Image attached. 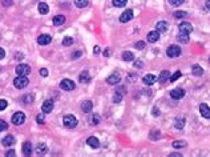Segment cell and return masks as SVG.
<instances>
[{
	"instance_id": "cell-9",
	"label": "cell",
	"mask_w": 210,
	"mask_h": 157,
	"mask_svg": "<svg viewBox=\"0 0 210 157\" xmlns=\"http://www.w3.org/2000/svg\"><path fill=\"white\" fill-rule=\"evenodd\" d=\"M184 96H185V91L182 88H176L170 92V97L174 99V100H179V99L184 97Z\"/></svg>"
},
{
	"instance_id": "cell-30",
	"label": "cell",
	"mask_w": 210,
	"mask_h": 157,
	"mask_svg": "<svg viewBox=\"0 0 210 157\" xmlns=\"http://www.w3.org/2000/svg\"><path fill=\"white\" fill-rule=\"evenodd\" d=\"M89 123H91L92 125H97L100 123V117L97 115H91V117H89Z\"/></svg>"
},
{
	"instance_id": "cell-29",
	"label": "cell",
	"mask_w": 210,
	"mask_h": 157,
	"mask_svg": "<svg viewBox=\"0 0 210 157\" xmlns=\"http://www.w3.org/2000/svg\"><path fill=\"white\" fill-rule=\"evenodd\" d=\"M75 5L77 8H84L88 5V0H75Z\"/></svg>"
},
{
	"instance_id": "cell-23",
	"label": "cell",
	"mask_w": 210,
	"mask_h": 157,
	"mask_svg": "<svg viewBox=\"0 0 210 157\" xmlns=\"http://www.w3.org/2000/svg\"><path fill=\"white\" fill-rule=\"evenodd\" d=\"M37 9H39V12L41 13V15H45V13L49 12V7H48V4H47V3H39Z\"/></svg>"
},
{
	"instance_id": "cell-6",
	"label": "cell",
	"mask_w": 210,
	"mask_h": 157,
	"mask_svg": "<svg viewBox=\"0 0 210 157\" xmlns=\"http://www.w3.org/2000/svg\"><path fill=\"white\" fill-rule=\"evenodd\" d=\"M75 83L72 81V80L69 79H64L61 83H60V88L63 89V91H73L75 89Z\"/></svg>"
},
{
	"instance_id": "cell-25",
	"label": "cell",
	"mask_w": 210,
	"mask_h": 157,
	"mask_svg": "<svg viewBox=\"0 0 210 157\" xmlns=\"http://www.w3.org/2000/svg\"><path fill=\"white\" fill-rule=\"evenodd\" d=\"M47 152H48V148H47L45 144H39L36 146V153L37 155H45Z\"/></svg>"
},
{
	"instance_id": "cell-14",
	"label": "cell",
	"mask_w": 210,
	"mask_h": 157,
	"mask_svg": "<svg viewBox=\"0 0 210 157\" xmlns=\"http://www.w3.org/2000/svg\"><path fill=\"white\" fill-rule=\"evenodd\" d=\"M142 81H144V84H146V85H153L156 81H157V77H156L154 75H150V73H149V75L144 76Z\"/></svg>"
},
{
	"instance_id": "cell-3",
	"label": "cell",
	"mask_w": 210,
	"mask_h": 157,
	"mask_svg": "<svg viewBox=\"0 0 210 157\" xmlns=\"http://www.w3.org/2000/svg\"><path fill=\"white\" fill-rule=\"evenodd\" d=\"M15 71L18 73V76H28L31 73V67L28 64H19Z\"/></svg>"
},
{
	"instance_id": "cell-24",
	"label": "cell",
	"mask_w": 210,
	"mask_h": 157,
	"mask_svg": "<svg viewBox=\"0 0 210 157\" xmlns=\"http://www.w3.org/2000/svg\"><path fill=\"white\" fill-rule=\"evenodd\" d=\"M65 23V16L64 15H56L53 18V24L55 25H61Z\"/></svg>"
},
{
	"instance_id": "cell-27",
	"label": "cell",
	"mask_w": 210,
	"mask_h": 157,
	"mask_svg": "<svg viewBox=\"0 0 210 157\" xmlns=\"http://www.w3.org/2000/svg\"><path fill=\"white\" fill-rule=\"evenodd\" d=\"M192 72H193V75H194V76H202V75H204V69H202L199 65H197V64L193 65V71Z\"/></svg>"
},
{
	"instance_id": "cell-31",
	"label": "cell",
	"mask_w": 210,
	"mask_h": 157,
	"mask_svg": "<svg viewBox=\"0 0 210 157\" xmlns=\"http://www.w3.org/2000/svg\"><path fill=\"white\" fill-rule=\"evenodd\" d=\"M72 44H73V39L72 38L66 36V38L63 39V45H64V47H69V45H72Z\"/></svg>"
},
{
	"instance_id": "cell-51",
	"label": "cell",
	"mask_w": 210,
	"mask_h": 157,
	"mask_svg": "<svg viewBox=\"0 0 210 157\" xmlns=\"http://www.w3.org/2000/svg\"><path fill=\"white\" fill-rule=\"evenodd\" d=\"M104 56H111V49L106 48V51H104Z\"/></svg>"
},
{
	"instance_id": "cell-18",
	"label": "cell",
	"mask_w": 210,
	"mask_h": 157,
	"mask_svg": "<svg viewBox=\"0 0 210 157\" xmlns=\"http://www.w3.org/2000/svg\"><path fill=\"white\" fill-rule=\"evenodd\" d=\"M79 81L82 83V84H88V83L91 81V76H89V73L86 71L81 72L80 73V76H79Z\"/></svg>"
},
{
	"instance_id": "cell-26",
	"label": "cell",
	"mask_w": 210,
	"mask_h": 157,
	"mask_svg": "<svg viewBox=\"0 0 210 157\" xmlns=\"http://www.w3.org/2000/svg\"><path fill=\"white\" fill-rule=\"evenodd\" d=\"M122 60H125V61H132V60H134V55L129 51H125V52H122Z\"/></svg>"
},
{
	"instance_id": "cell-12",
	"label": "cell",
	"mask_w": 210,
	"mask_h": 157,
	"mask_svg": "<svg viewBox=\"0 0 210 157\" xmlns=\"http://www.w3.org/2000/svg\"><path fill=\"white\" fill-rule=\"evenodd\" d=\"M52 109H53V101L52 100H45L41 106L43 113H49V112H52Z\"/></svg>"
},
{
	"instance_id": "cell-13",
	"label": "cell",
	"mask_w": 210,
	"mask_h": 157,
	"mask_svg": "<svg viewBox=\"0 0 210 157\" xmlns=\"http://www.w3.org/2000/svg\"><path fill=\"white\" fill-rule=\"evenodd\" d=\"M120 80H121V77H120L118 73H112V75L106 79V83L111 84V85H116V84H118L120 83Z\"/></svg>"
},
{
	"instance_id": "cell-33",
	"label": "cell",
	"mask_w": 210,
	"mask_h": 157,
	"mask_svg": "<svg viewBox=\"0 0 210 157\" xmlns=\"http://www.w3.org/2000/svg\"><path fill=\"white\" fill-rule=\"evenodd\" d=\"M113 5H115V7H118V8H120V7H125L126 5V0H113Z\"/></svg>"
},
{
	"instance_id": "cell-54",
	"label": "cell",
	"mask_w": 210,
	"mask_h": 157,
	"mask_svg": "<svg viewBox=\"0 0 210 157\" xmlns=\"http://www.w3.org/2000/svg\"><path fill=\"white\" fill-rule=\"evenodd\" d=\"M179 156H182V155H179V153H172L170 157H179Z\"/></svg>"
},
{
	"instance_id": "cell-46",
	"label": "cell",
	"mask_w": 210,
	"mask_h": 157,
	"mask_svg": "<svg viewBox=\"0 0 210 157\" xmlns=\"http://www.w3.org/2000/svg\"><path fill=\"white\" fill-rule=\"evenodd\" d=\"M16 153H15V151H13V149H11V151H8L5 153V156H8V157H12V156H15Z\"/></svg>"
},
{
	"instance_id": "cell-11",
	"label": "cell",
	"mask_w": 210,
	"mask_h": 157,
	"mask_svg": "<svg viewBox=\"0 0 210 157\" xmlns=\"http://www.w3.org/2000/svg\"><path fill=\"white\" fill-rule=\"evenodd\" d=\"M51 41H52V38L49 35H47V33H44V35H40L37 38V43L40 45H47V44H49Z\"/></svg>"
},
{
	"instance_id": "cell-37",
	"label": "cell",
	"mask_w": 210,
	"mask_h": 157,
	"mask_svg": "<svg viewBox=\"0 0 210 157\" xmlns=\"http://www.w3.org/2000/svg\"><path fill=\"white\" fill-rule=\"evenodd\" d=\"M122 100V95H121V92H116L115 93V96H113V101L115 103H120Z\"/></svg>"
},
{
	"instance_id": "cell-5",
	"label": "cell",
	"mask_w": 210,
	"mask_h": 157,
	"mask_svg": "<svg viewBox=\"0 0 210 157\" xmlns=\"http://www.w3.org/2000/svg\"><path fill=\"white\" fill-rule=\"evenodd\" d=\"M24 121H25V115L23 112H16L12 116V124L21 125V124H24Z\"/></svg>"
},
{
	"instance_id": "cell-32",
	"label": "cell",
	"mask_w": 210,
	"mask_h": 157,
	"mask_svg": "<svg viewBox=\"0 0 210 157\" xmlns=\"http://www.w3.org/2000/svg\"><path fill=\"white\" fill-rule=\"evenodd\" d=\"M173 16H174V18H177V19H182V18H186V16H188V13L184 12V11H176L174 13H173Z\"/></svg>"
},
{
	"instance_id": "cell-40",
	"label": "cell",
	"mask_w": 210,
	"mask_h": 157,
	"mask_svg": "<svg viewBox=\"0 0 210 157\" xmlns=\"http://www.w3.org/2000/svg\"><path fill=\"white\" fill-rule=\"evenodd\" d=\"M7 105H8V103H7V100L4 99H0V111H4L7 108Z\"/></svg>"
},
{
	"instance_id": "cell-44",
	"label": "cell",
	"mask_w": 210,
	"mask_h": 157,
	"mask_svg": "<svg viewBox=\"0 0 210 157\" xmlns=\"http://www.w3.org/2000/svg\"><path fill=\"white\" fill-rule=\"evenodd\" d=\"M40 75H41L43 77H47V76H48V69H47V68H41V69H40Z\"/></svg>"
},
{
	"instance_id": "cell-20",
	"label": "cell",
	"mask_w": 210,
	"mask_h": 157,
	"mask_svg": "<svg viewBox=\"0 0 210 157\" xmlns=\"http://www.w3.org/2000/svg\"><path fill=\"white\" fill-rule=\"evenodd\" d=\"M23 153H24L25 156H31L32 155V144L28 141H25L24 144H23Z\"/></svg>"
},
{
	"instance_id": "cell-4",
	"label": "cell",
	"mask_w": 210,
	"mask_h": 157,
	"mask_svg": "<svg viewBox=\"0 0 210 157\" xmlns=\"http://www.w3.org/2000/svg\"><path fill=\"white\" fill-rule=\"evenodd\" d=\"M166 55H168L169 57H172V59H173V57H178V56L181 55V48H179L178 45H174V44H173V45H170V47L168 48V51H166Z\"/></svg>"
},
{
	"instance_id": "cell-22",
	"label": "cell",
	"mask_w": 210,
	"mask_h": 157,
	"mask_svg": "<svg viewBox=\"0 0 210 157\" xmlns=\"http://www.w3.org/2000/svg\"><path fill=\"white\" fill-rule=\"evenodd\" d=\"M169 77H170V73H169V71H162L161 73H160L158 76V81L160 83H165V81H169Z\"/></svg>"
},
{
	"instance_id": "cell-35",
	"label": "cell",
	"mask_w": 210,
	"mask_h": 157,
	"mask_svg": "<svg viewBox=\"0 0 210 157\" xmlns=\"http://www.w3.org/2000/svg\"><path fill=\"white\" fill-rule=\"evenodd\" d=\"M185 0H169V4L174 5V7H179L181 4H184Z\"/></svg>"
},
{
	"instance_id": "cell-19",
	"label": "cell",
	"mask_w": 210,
	"mask_h": 157,
	"mask_svg": "<svg viewBox=\"0 0 210 157\" xmlns=\"http://www.w3.org/2000/svg\"><path fill=\"white\" fill-rule=\"evenodd\" d=\"M157 31L160 32V33H164V32H166L168 31V28H169V24L166 21H158L157 23Z\"/></svg>"
},
{
	"instance_id": "cell-39",
	"label": "cell",
	"mask_w": 210,
	"mask_h": 157,
	"mask_svg": "<svg viewBox=\"0 0 210 157\" xmlns=\"http://www.w3.org/2000/svg\"><path fill=\"white\" fill-rule=\"evenodd\" d=\"M181 75H182V73L179 72V71H177V72L174 73V75H173V76H170V77H169V79H170V81L173 83V81H176V80H177V79H179V77H181Z\"/></svg>"
},
{
	"instance_id": "cell-49",
	"label": "cell",
	"mask_w": 210,
	"mask_h": 157,
	"mask_svg": "<svg viewBox=\"0 0 210 157\" xmlns=\"http://www.w3.org/2000/svg\"><path fill=\"white\" fill-rule=\"evenodd\" d=\"M4 56H5V52H4V49H3V48H0V60H2L3 57H4Z\"/></svg>"
},
{
	"instance_id": "cell-7",
	"label": "cell",
	"mask_w": 210,
	"mask_h": 157,
	"mask_svg": "<svg viewBox=\"0 0 210 157\" xmlns=\"http://www.w3.org/2000/svg\"><path fill=\"white\" fill-rule=\"evenodd\" d=\"M193 32V27L190 23H181L179 24V33H185V35H189V33H192Z\"/></svg>"
},
{
	"instance_id": "cell-1",
	"label": "cell",
	"mask_w": 210,
	"mask_h": 157,
	"mask_svg": "<svg viewBox=\"0 0 210 157\" xmlns=\"http://www.w3.org/2000/svg\"><path fill=\"white\" fill-rule=\"evenodd\" d=\"M63 123H64V125L66 126V128H69V129L76 128V126H77V119H76L73 115H66V116H64Z\"/></svg>"
},
{
	"instance_id": "cell-8",
	"label": "cell",
	"mask_w": 210,
	"mask_h": 157,
	"mask_svg": "<svg viewBox=\"0 0 210 157\" xmlns=\"http://www.w3.org/2000/svg\"><path fill=\"white\" fill-rule=\"evenodd\" d=\"M132 19H133V11L132 9H126V11L122 12L121 16H120V21L121 23H128V21H131Z\"/></svg>"
},
{
	"instance_id": "cell-16",
	"label": "cell",
	"mask_w": 210,
	"mask_h": 157,
	"mask_svg": "<svg viewBox=\"0 0 210 157\" xmlns=\"http://www.w3.org/2000/svg\"><path fill=\"white\" fill-rule=\"evenodd\" d=\"M15 141H16L15 137H13L12 135H8V136H5V137L2 140V144L4 146H11V145L15 144Z\"/></svg>"
},
{
	"instance_id": "cell-41",
	"label": "cell",
	"mask_w": 210,
	"mask_h": 157,
	"mask_svg": "<svg viewBox=\"0 0 210 157\" xmlns=\"http://www.w3.org/2000/svg\"><path fill=\"white\" fill-rule=\"evenodd\" d=\"M7 129H8V124L4 120H0V131H7Z\"/></svg>"
},
{
	"instance_id": "cell-52",
	"label": "cell",
	"mask_w": 210,
	"mask_h": 157,
	"mask_svg": "<svg viewBox=\"0 0 210 157\" xmlns=\"http://www.w3.org/2000/svg\"><path fill=\"white\" fill-rule=\"evenodd\" d=\"M134 67H136V68H137V67H138V68H141V67H142V63H137V61H136V63H134Z\"/></svg>"
},
{
	"instance_id": "cell-48",
	"label": "cell",
	"mask_w": 210,
	"mask_h": 157,
	"mask_svg": "<svg viewBox=\"0 0 210 157\" xmlns=\"http://www.w3.org/2000/svg\"><path fill=\"white\" fill-rule=\"evenodd\" d=\"M153 116H154V117H157V116H160V111L157 108H153Z\"/></svg>"
},
{
	"instance_id": "cell-10",
	"label": "cell",
	"mask_w": 210,
	"mask_h": 157,
	"mask_svg": "<svg viewBox=\"0 0 210 157\" xmlns=\"http://www.w3.org/2000/svg\"><path fill=\"white\" fill-rule=\"evenodd\" d=\"M199 113H201V116L202 117H205V119H210V108H209V105L208 104H201L199 105Z\"/></svg>"
},
{
	"instance_id": "cell-28",
	"label": "cell",
	"mask_w": 210,
	"mask_h": 157,
	"mask_svg": "<svg viewBox=\"0 0 210 157\" xmlns=\"http://www.w3.org/2000/svg\"><path fill=\"white\" fill-rule=\"evenodd\" d=\"M184 125H185V119L184 117H181V119L177 117V119H176V121H174V126H176V128H177V129H182V128H184Z\"/></svg>"
},
{
	"instance_id": "cell-21",
	"label": "cell",
	"mask_w": 210,
	"mask_h": 157,
	"mask_svg": "<svg viewBox=\"0 0 210 157\" xmlns=\"http://www.w3.org/2000/svg\"><path fill=\"white\" fill-rule=\"evenodd\" d=\"M92 108H93V103L92 101H89V100H86V101H84L81 104V109L84 111L85 113H89L92 111Z\"/></svg>"
},
{
	"instance_id": "cell-50",
	"label": "cell",
	"mask_w": 210,
	"mask_h": 157,
	"mask_svg": "<svg viewBox=\"0 0 210 157\" xmlns=\"http://www.w3.org/2000/svg\"><path fill=\"white\" fill-rule=\"evenodd\" d=\"M93 52H95V55H99V53H100V47H95Z\"/></svg>"
},
{
	"instance_id": "cell-45",
	"label": "cell",
	"mask_w": 210,
	"mask_h": 157,
	"mask_svg": "<svg viewBox=\"0 0 210 157\" xmlns=\"http://www.w3.org/2000/svg\"><path fill=\"white\" fill-rule=\"evenodd\" d=\"M81 55H82V51H77V52H75V53L72 55V59H73V60H76L77 57H80Z\"/></svg>"
},
{
	"instance_id": "cell-17",
	"label": "cell",
	"mask_w": 210,
	"mask_h": 157,
	"mask_svg": "<svg viewBox=\"0 0 210 157\" xmlns=\"http://www.w3.org/2000/svg\"><path fill=\"white\" fill-rule=\"evenodd\" d=\"M86 144L91 146V148H93V149H97L100 146V141L95 137V136H92V137H89L88 140H86Z\"/></svg>"
},
{
	"instance_id": "cell-2",
	"label": "cell",
	"mask_w": 210,
	"mask_h": 157,
	"mask_svg": "<svg viewBox=\"0 0 210 157\" xmlns=\"http://www.w3.org/2000/svg\"><path fill=\"white\" fill-rule=\"evenodd\" d=\"M28 83H29V80L27 79V76H18V77L13 80V85H15L18 89L25 88V87L28 85Z\"/></svg>"
},
{
	"instance_id": "cell-15",
	"label": "cell",
	"mask_w": 210,
	"mask_h": 157,
	"mask_svg": "<svg viewBox=\"0 0 210 157\" xmlns=\"http://www.w3.org/2000/svg\"><path fill=\"white\" fill-rule=\"evenodd\" d=\"M146 39H148L149 43H156L157 40L160 39V32L158 31H152L148 33V36H146Z\"/></svg>"
},
{
	"instance_id": "cell-38",
	"label": "cell",
	"mask_w": 210,
	"mask_h": 157,
	"mask_svg": "<svg viewBox=\"0 0 210 157\" xmlns=\"http://www.w3.org/2000/svg\"><path fill=\"white\" fill-rule=\"evenodd\" d=\"M160 131H152V133H150V139L152 140H158L160 139Z\"/></svg>"
},
{
	"instance_id": "cell-42",
	"label": "cell",
	"mask_w": 210,
	"mask_h": 157,
	"mask_svg": "<svg viewBox=\"0 0 210 157\" xmlns=\"http://www.w3.org/2000/svg\"><path fill=\"white\" fill-rule=\"evenodd\" d=\"M36 121H37L39 124H43V123H44V115H43V113L37 115V117H36Z\"/></svg>"
},
{
	"instance_id": "cell-53",
	"label": "cell",
	"mask_w": 210,
	"mask_h": 157,
	"mask_svg": "<svg viewBox=\"0 0 210 157\" xmlns=\"http://www.w3.org/2000/svg\"><path fill=\"white\" fill-rule=\"evenodd\" d=\"M205 4H206V8H208L209 11H210V0H206V3H205Z\"/></svg>"
},
{
	"instance_id": "cell-34",
	"label": "cell",
	"mask_w": 210,
	"mask_h": 157,
	"mask_svg": "<svg viewBox=\"0 0 210 157\" xmlns=\"http://www.w3.org/2000/svg\"><path fill=\"white\" fill-rule=\"evenodd\" d=\"M178 40L181 43H184V44H188V41H189L188 35H185V33H179V35H178Z\"/></svg>"
},
{
	"instance_id": "cell-47",
	"label": "cell",
	"mask_w": 210,
	"mask_h": 157,
	"mask_svg": "<svg viewBox=\"0 0 210 157\" xmlns=\"http://www.w3.org/2000/svg\"><path fill=\"white\" fill-rule=\"evenodd\" d=\"M3 4H4V7H8L12 4V0H3Z\"/></svg>"
},
{
	"instance_id": "cell-43",
	"label": "cell",
	"mask_w": 210,
	"mask_h": 157,
	"mask_svg": "<svg viewBox=\"0 0 210 157\" xmlns=\"http://www.w3.org/2000/svg\"><path fill=\"white\" fill-rule=\"evenodd\" d=\"M136 48H137V49H144V48H145V43H144V41L136 43Z\"/></svg>"
},
{
	"instance_id": "cell-36",
	"label": "cell",
	"mask_w": 210,
	"mask_h": 157,
	"mask_svg": "<svg viewBox=\"0 0 210 157\" xmlns=\"http://www.w3.org/2000/svg\"><path fill=\"white\" fill-rule=\"evenodd\" d=\"M173 146L174 148H184V146H186V141H174L173 142Z\"/></svg>"
}]
</instances>
